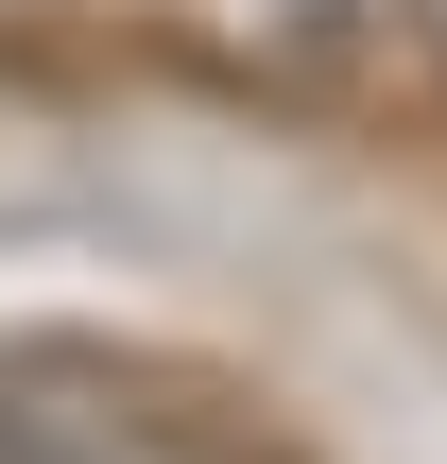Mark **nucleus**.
<instances>
[{"mask_svg": "<svg viewBox=\"0 0 447 464\" xmlns=\"http://www.w3.org/2000/svg\"><path fill=\"white\" fill-rule=\"evenodd\" d=\"M34 189H52V172H34V155H17V121H0V224H17Z\"/></svg>", "mask_w": 447, "mask_h": 464, "instance_id": "2", "label": "nucleus"}, {"mask_svg": "<svg viewBox=\"0 0 447 464\" xmlns=\"http://www.w3.org/2000/svg\"><path fill=\"white\" fill-rule=\"evenodd\" d=\"M258 34H293V52H396L413 34V0H241Z\"/></svg>", "mask_w": 447, "mask_h": 464, "instance_id": "1", "label": "nucleus"}]
</instances>
